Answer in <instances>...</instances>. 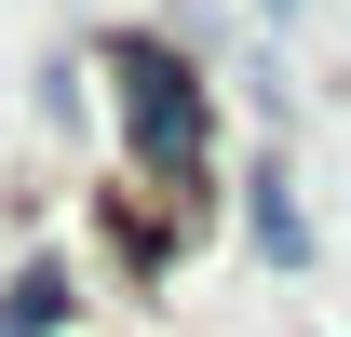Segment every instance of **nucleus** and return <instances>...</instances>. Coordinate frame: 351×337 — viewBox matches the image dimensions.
<instances>
[{"label":"nucleus","mask_w":351,"mask_h":337,"mask_svg":"<svg viewBox=\"0 0 351 337\" xmlns=\"http://www.w3.org/2000/svg\"><path fill=\"white\" fill-rule=\"evenodd\" d=\"M108 82H122V135H135V162L162 175V189H189V175H203V82H189L162 41H122V54H108Z\"/></svg>","instance_id":"obj_1"},{"label":"nucleus","mask_w":351,"mask_h":337,"mask_svg":"<svg viewBox=\"0 0 351 337\" xmlns=\"http://www.w3.org/2000/svg\"><path fill=\"white\" fill-rule=\"evenodd\" d=\"M68 324V284H54V270H27V284L0 297V337H54Z\"/></svg>","instance_id":"obj_2"},{"label":"nucleus","mask_w":351,"mask_h":337,"mask_svg":"<svg viewBox=\"0 0 351 337\" xmlns=\"http://www.w3.org/2000/svg\"><path fill=\"white\" fill-rule=\"evenodd\" d=\"M257 243L284 256V270H298V256H311V229H298V203H284V175H257Z\"/></svg>","instance_id":"obj_3"}]
</instances>
